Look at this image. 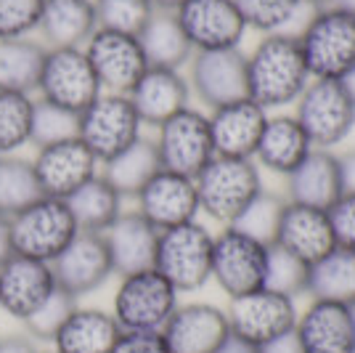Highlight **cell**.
<instances>
[{"instance_id": "obj_1", "label": "cell", "mask_w": 355, "mask_h": 353, "mask_svg": "<svg viewBox=\"0 0 355 353\" xmlns=\"http://www.w3.org/2000/svg\"><path fill=\"white\" fill-rule=\"evenodd\" d=\"M247 74H250V99L268 112L295 106L302 90L313 80L297 35L286 32L263 35V40L247 56Z\"/></svg>"}, {"instance_id": "obj_2", "label": "cell", "mask_w": 355, "mask_h": 353, "mask_svg": "<svg viewBox=\"0 0 355 353\" xmlns=\"http://www.w3.org/2000/svg\"><path fill=\"white\" fill-rule=\"evenodd\" d=\"M313 80H347L355 72V14L340 6L313 11L297 35Z\"/></svg>"}, {"instance_id": "obj_3", "label": "cell", "mask_w": 355, "mask_h": 353, "mask_svg": "<svg viewBox=\"0 0 355 353\" xmlns=\"http://www.w3.org/2000/svg\"><path fill=\"white\" fill-rule=\"evenodd\" d=\"M193 183L199 197V213L220 223L223 229L236 221L241 210L263 192L260 165L239 157H212L193 178Z\"/></svg>"}, {"instance_id": "obj_4", "label": "cell", "mask_w": 355, "mask_h": 353, "mask_svg": "<svg viewBox=\"0 0 355 353\" xmlns=\"http://www.w3.org/2000/svg\"><path fill=\"white\" fill-rule=\"evenodd\" d=\"M180 306V293L157 268L119 277L112 316L122 332H162Z\"/></svg>"}, {"instance_id": "obj_5", "label": "cell", "mask_w": 355, "mask_h": 353, "mask_svg": "<svg viewBox=\"0 0 355 353\" xmlns=\"http://www.w3.org/2000/svg\"><path fill=\"white\" fill-rule=\"evenodd\" d=\"M212 245L215 234L199 221L164 229L157 242L154 268L178 293H193L212 279Z\"/></svg>"}, {"instance_id": "obj_6", "label": "cell", "mask_w": 355, "mask_h": 353, "mask_svg": "<svg viewBox=\"0 0 355 353\" xmlns=\"http://www.w3.org/2000/svg\"><path fill=\"white\" fill-rule=\"evenodd\" d=\"M77 221L67 199L40 197L37 202L11 215V245L14 255L53 263L61 250L77 236Z\"/></svg>"}, {"instance_id": "obj_7", "label": "cell", "mask_w": 355, "mask_h": 353, "mask_svg": "<svg viewBox=\"0 0 355 353\" xmlns=\"http://www.w3.org/2000/svg\"><path fill=\"white\" fill-rule=\"evenodd\" d=\"M315 149L340 147L355 128V96L342 80H311L292 112Z\"/></svg>"}, {"instance_id": "obj_8", "label": "cell", "mask_w": 355, "mask_h": 353, "mask_svg": "<svg viewBox=\"0 0 355 353\" xmlns=\"http://www.w3.org/2000/svg\"><path fill=\"white\" fill-rule=\"evenodd\" d=\"M141 128L144 122L128 96L101 93L88 109L80 112L77 138L96 154V160L106 162L138 141L144 136Z\"/></svg>"}, {"instance_id": "obj_9", "label": "cell", "mask_w": 355, "mask_h": 353, "mask_svg": "<svg viewBox=\"0 0 355 353\" xmlns=\"http://www.w3.org/2000/svg\"><path fill=\"white\" fill-rule=\"evenodd\" d=\"M154 144H157V154L164 170L189 178L199 176V170L215 157L209 117L207 112L196 106H186L183 112L164 120L157 128Z\"/></svg>"}, {"instance_id": "obj_10", "label": "cell", "mask_w": 355, "mask_h": 353, "mask_svg": "<svg viewBox=\"0 0 355 353\" xmlns=\"http://www.w3.org/2000/svg\"><path fill=\"white\" fill-rule=\"evenodd\" d=\"M268 250L270 245H263L231 226H225L220 229V234H215L212 279L218 281V287L225 293L228 300L254 293L266 284Z\"/></svg>"}, {"instance_id": "obj_11", "label": "cell", "mask_w": 355, "mask_h": 353, "mask_svg": "<svg viewBox=\"0 0 355 353\" xmlns=\"http://www.w3.org/2000/svg\"><path fill=\"white\" fill-rule=\"evenodd\" d=\"M225 316L231 324V335L260 348L268 340L292 332L300 311H297L295 297L260 287L254 293L231 297Z\"/></svg>"}, {"instance_id": "obj_12", "label": "cell", "mask_w": 355, "mask_h": 353, "mask_svg": "<svg viewBox=\"0 0 355 353\" xmlns=\"http://www.w3.org/2000/svg\"><path fill=\"white\" fill-rule=\"evenodd\" d=\"M37 90L40 99L74 115L88 109L101 96V85L83 48H48Z\"/></svg>"}, {"instance_id": "obj_13", "label": "cell", "mask_w": 355, "mask_h": 353, "mask_svg": "<svg viewBox=\"0 0 355 353\" xmlns=\"http://www.w3.org/2000/svg\"><path fill=\"white\" fill-rule=\"evenodd\" d=\"M90 67L96 72V80L101 85V93H119L128 96L141 80V74L148 69L144 48L135 35L114 30H98L83 45Z\"/></svg>"}, {"instance_id": "obj_14", "label": "cell", "mask_w": 355, "mask_h": 353, "mask_svg": "<svg viewBox=\"0 0 355 353\" xmlns=\"http://www.w3.org/2000/svg\"><path fill=\"white\" fill-rule=\"evenodd\" d=\"M189 85L207 109H218L239 99H250L247 54L241 48L199 51L189 61Z\"/></svg>"}, {"instance_id": "obj_15", "label": "cell", "mask_w": 355, "mask_h": 353, "mask_svg": "<svg viewBox=\"0 0 355 353\" xmlns=\"http://www.w3.org/2000/svg\"><path fill=\"white\" fill-rule=\"evenodd\" d=\"M175 16L193 54L239 48L247 35L236 0H186Z\"/></svg>"}, {"instance_id": "obj_16", "label": "cell", "mask_w": 355, "mask_h": 353, "mask_svg": "<svg viewBox=\"0 0 355 353\" xmlns=\"http://www.w3.org/2000/svg\"><path fill=\"white\" fill-rule=\"evenodd\" d=\"M98 165L101 162L96 160V154L80 138L37 149L32 160L43 197H56V199L72 197L90 178L98 176Z\"/></svg>"}, {"instance_id": "obj_17", "label": "cell", "mask_w": 355, "mask_h": 353, "mask_svg": "<svg viewBox=\"0 0 355 353\" xmlns=\"http://www.w3.org/2000/svg\"><path fill=\"white\" fill-rule=\"evenodd\" d=\"M51 268L56 277V287L77 300L104 287L109 277L114 274L104 236L93 231H77V236L61 250Z\"/></svg>"}, {"instance_id": "obj_18", "label": "cell", "mask_w": 355, "mask_h": 353, "mask_svg": "<svg viewBox=\"0 0 355 353\" xmlns=\"http://www.w3.org/2000/svg\"><path fill=\"white\" fill-rule=\"evenodd\" d=\"M135 202H138L135 210L157 231L191 223L199 215V197H196L193 178L164 170V167L138 192Z\"/></svg>"}, {"instance_id": "obj_19", "label": "cell", "mask_w": 355, "mask_h": 353, "mask_svg": "<svg viewBox=\"0 0 355 353\" xmlns=\"http://www.w3.org/2000/svg\"><path fill=\"white\" fill-rule=\"evenodd\" d=\"M209 133L215 157L254 160L260 136L266 131L270 112L252 99H239L218 109H209Z\"/></svg>"}, {"instance_id": "obj_20", "label": "cell", "mask_w": 355, "mask_h": 353, "mask_svg": "<svg viewBox=\"0 0 355 353\" xmlns=\"http://www.w3.org/2000/svg\"><path fill=\"white\" fill-rule=\"evenodd\" d=\"M162 335L170 353H215L231 335V324L215 303H180Z\"/></svg>"}, {"instance_id": "obj_21", "label": "cell", "mask_w": 355, "mask_h": 353, "mask_svg": "<svg viewBox=\"0 0 355 353\" xmlns=\"http://www.w3.org/2000/svg\"><path fill=\"white\" fill-rule=\"evenodd\" d=\"M56 290V277L51 263L32 261L24 255H11L0 263V309L11 319L24 322L43 306V300Z\"/></svg>"}, {"instance_id": "obj_22", "label": "cell", "mask_w": 355, "mask_h": 353, "mask_svg": "<svg viewBox=\"0 0 355 353\" xmlns=\"http://www.w3.org/2000/svg\"><path fill=\"white\" fill-rule=\"evenodd\" d=\"M295 335L302 353H355V324L350 306L311 300L300 311Z\"/></svg>"}, {"instance_id": "obj_23", "label": "cell", "mask_w": 355, "mask_h": 353, "mask_svg": "<svg viewBox=\"0 0 355 353\" xmlns=\"http://www.w3.org/2000/svg\"><path fill=\"white\" fill-rule=\"evenodd\" d=\"M273 245L300 258L302 263H318L324 255H329L337 247L329 213L321 207L286 202Z\"/></svg>"}, {"instance_id": "obj_24", "label": "cell", "mask_w": 355, "mask_h": 353, "mask_svg": "<svg viewBox=\"0 0 355 353\" xmlns=\"http://www.w3.org/2000/svg\"><path fill=\"white\" fill-rule=\"evenodd\" d=\"M128 99L133 101L144 125L159 128L164 120L191 106V85L189 77L180 74V69L148 67L135 83V88L128 93Z\"/></svg>"}, {"instance_id": "obj_25", "label": "cell", "mask_w": 355, "mask_h": 353, "mask_svg": "<svg viewBox=\"0 0 355 353\" xmlns=\"http://www.w3.org/2000/svg\"><path fill=\"white\" fill-rule=\"evenodd\" d=\"M101 236H104L109 261L117 277L154 268L159 231L138 210H128V213L122 210V215Z\"/></svg>"}, {"instance_id": "obj_26", "label": "cell", "mask_w": 355, "mask_h": 353, "mask_svg": "<svg viewBox=\"0 0 355 353\" xmlns=\"http://www.w3.org/2000/svg\"><path fill=\"white\" fill-rule=\"evenodd\" d=\"M313 149L315 147L308 138L305 128L300 125V120L289 112H279L268 117L266 131L260 136V144L254 151V162L263 165V170L286 178L305 162Z\"/></svg>"}, {"instance_id": "obj_27", "label": "cell", "mask_w": 355, "mask_h": 353, "mask_svg": "<svg viewBox=\"0 0 355 353\" xmlns=\"http://www.w3.org/2000/svg\"><path fill=\"white\" fill-rule=\"evenodd\" d=\"M340 197V157L329 149H313L305 162L286 176V202L329 210Z\"/></svg>"}, {"instance_id": "obj_28", "label": "cell", "mask_w": 355, "mask_h": 353, "mask_svg": "<svg viewBox=\"0 0 355 353\" xmlns=\"http://www.w3.org/2000/svg\"><path fill=\"white\" fill-rule=\"evenodd\" d=\"M98 30L93 0H43L40 38L45 48H83Z\"/></svg>"}, {"instance_id": "obj_29", "label": "cell", "mask_w": 355, "mask_h": 353, "mask_svg": "<svg viewBox=\"0 0 355 353\" xmlns=\"http://www.w3.org/2000/svg\"><path fill=\"white\" fill-rule=\"evenodd\" d=\"M119 335L122 329L112 311L77 306L51 345L61 353H112Z\"/></svg>"}, {"instance_id": "obj_30", "label": "cell", "mask_w": 355, "mask_h": 353, "mask_svg": "<svg viewBox=\"0 0 355 353\" xmlns=\"http://www.w3.org/2000/svg\"><path fill=\"white\" fill-rule=\"evenodd\" d=\"M135 38L144 48L148 67L183 69L193 56V48L178 22L175 11H154Z\"/></svg>"}, {"instance_id": "obj_31", "label": "cell", "mask_w": 355, "mask_h": 353, "mask_svg": "<svg viewBox=\"0 0 355 353\" xmlns=\"http://www.w3.org/2000/svg\"><path fill=\"white\" fill-rule=\"evenodd\" d=\"M162 170V162L157 154L154 138L141 136L128 149H122L112 160L101 162V176L125 197H138V192L146 186L151 178Z\"/></svg>"}, {"instance_id": "obj_32", "label": "cell", "mask_w": 355, "mask_h": 353, "mask_svg": "<svg viewBox=\"0 0 355 353\" xmlns=\"http://www.w3.org/2000/svg\"><path fill=\"white\" fill-rule=\"evenodd\" d=\"M48 48L35 38L0 40V90L30 96L37 90Z\"/></svg>"}, {"instance_id": "obj_33", "label": "cell", "mask_w": 355, "mask_h": 353, "mask_svg": "<svg viewBox=\"0 0 355 353\" xmlns=\"http://www.w3.org/2000/svg\"><path fill=\"white\" fill-rule=\"evenodd\" d=\"M67 205L72 210L80 231L104 234L122 215V194L98 170V176H93L85 186H80L72 197H67Z\"/></svg>"}, {"instance_id": "obj_34", "label": "cell", "mask_w": 355, "mask_h": 353, "mask_svg": "<svg viewBox=\"0 0 355 353\" xmlns=\"http://www.w3.org/2000/svg\"><path fill=\"white\" fill-rule=\"evenodd\" d=\"M311 300H329L342 306H355V250L334 247L308 271Z\"/></svg>"}, {"instance_id": "obj_35", "label": "cell", "mask_w": 355, "mask_h": 353, "mask_svg": "<svg viewBox=\"0 0 355 353\" xmlns=\"http://www.w3.org/2000/svg\"><path fill=\"white\" fill-rule=\"evenodd\" d=\"M236 6L247 30L263 32V35H279V32L295 35L292 24L300 22V30H302L305 22L311 19V16L302 19L305 11H311L302 0H236Z\"/></svg>"}, {"instance_id": "obj_36", "label": "cell", "mask_w": 355, "mask_h": 353, "mask_svg": "<svg viewBox=\"0 0 355 353\" xmlns=\"http://www.w3.org/2000/svg\"><path fill=\"white\" fill-rule=\"evenodd\" d=\"M43 197L40 183L35 176L32 160L6 154L0 157V213L3 215H16L32 202H37Z\"/></svg>"}, {"instance_id": "obj_37", "label": "cell", "mask_w": 355, "mask_h": 353, "mask_svg": "<svg viewBox=\"0 0 355 353\" xmlns=\"http://www.w3.org/2000/svg\"><path fill=\"white\" fill-rule=\"evenodd\" d=\"M284 207H286V197L263 189L250 205L241 210V215L231 223V229H236V231L252 236V239H257L263 245H273L279 223H282Z\"/></svg>"}, {"instance_id": "obj_38", "label": "cell", "mask_w": 355, "mask_h": 353, "mask_svg": "<svg viewBox=\"0 0 355 353\" xmlns=\"http://www.w3.org/2000/svg\"><path fill=\"white\" fill-rule=\"evenodd\" d=\"M32 99L24 93L0 90V157L16 154L30 144Z\"/></svg>"}, {"instance_id": "obj_39", "label": "cell", "mask_w": 355, "mask_h": 353, "mask_svg": "<svg viewBox=\"0 0 355 353\" xmlns=\"http://www.w3.org/2000/svg\"><path fill=\"white\" fill-rule=\"evenodd\" d=\"M77 128H80V115L45 101V99H37L32 104L30 144H35L37 149L77 138Z\"/></svg>"}, {"instance_id": "obj_40", "label": "cell", "mask_w": 355, "mask_h": 353, "mask_svg": "<svg viewBox=\"0 0 355 353\" xmlns=\"http://www.w3.org/2000/svg\"><path fill=\"white\" fill-rule=\"evenodd\" d=\"M308 271L311 265L302 263L300 258L289 255L286 250L270 245L268 250V268H266V290L273 293L289 295V297H300L308 293Z\"/></svg>"}, {"instance_id": "obj_41", "label": "cell", "mask_w": 355, "mask_h": 353, "mask_svg": "<svg viewBox=\"0 0 355 353\" xmlns=\"http://www.w3.org/2000/svg\"><path fill=\"white\" fill-rule=\"evenodd\" d=\"M93 3H96L98 27L125 35H138L157 11L151 0H93Z\"/></svg>"}, {"instance_id": "obj_42", "label": "cell", "mask_w": 355, "mask_h": 353, "mask_svg": "<svg viewBox=\"0 0 355 353\" xmlns=\"http://www.w3.org/2000/svg\"><path fill=\"white\" fill-rule=\"evenodd\" d=\"M74 309H77V297H72L69 293H64V290L56 287L43 300V306L35 311V313H30L21 324H24V329H27V335L32 340L53 343L56 332L64 327V322L69 319V313Z\"/></svg>"}, {"instance_id": "obj_43", "label": "cell", "mask_w": 355, "mask_h": 353, "mask_svg": "<svg viewBox=\"0 0 355 353\" xmlns=\"http://www.w3.org/2000/svg\"><path fill=\"white\" fill-rule=\"evenodd\" d=\"M43 0H0V40L30 38L40 27Z\"/></svg>"}, {"instance_id": "obj_44", "label": "cell", "mask_w": 355, "mask_h": 353, "mask_svg": "<svg viewBox=\"0 0 355 353\" xmlns=\"http://www.w3.org/2000/svg\"><path fill=\"white\" fill-rule=\"evenodd\" d=\"M326 213H329V221H331L337 247L355 250V194H342Z\"/></svg>"}, {"instance_id": "obj_45", "label": "cell", "mask_w": 355, "mask_h": 353, "mask_svg": "<svg viewBox=\"0 0 355 353\" xmlns=\"http://www.w3.org/2000/svg\"><path fill=\"white\" fill-rule=\"evenodd\" d=\"M112 353H170L162 332H122Z\"/></svg>"}, {"instance_id": "obj_46", "label": "cell", "mask_w": 355, "mask_h": 353, "mask_svg": "<svg viewBox=\"0 0 355 353\" xmlns=\"http://www.w3.org/2000/svg\"><path fill=\"white\" fill-rule=\"evenodd\" d=\"M257 353H302V345H300V340H297L295 329L292 332H286L282 338H273L263 343Z\"/></svg>"}, {"instance_id": "obj_47", "label": "cell", "mask_w": 355, "mask_h": 353, "mask_svg": "<svg viewBox=\"0 0 355 353\" xmlns=\"http://www.w3.org/2000/svg\"><path fill=\"white\" fill-rule=\"evenodd\" d=\"M0 353H40L30 335H6L0 338Z\"/></svg>"}, {"instance_id": "obj_48", "label": "cell", "mask_w": 355, "mask_h": 353, "mask_svg": "<svg viewBox=\"0 0 355 353\" xmlns=\"http://www.w3.org/2000/svg\"><path fill=\"white\" fill-rule=\"evenodd\" d=\"M340 157V178H342V194H355V149Z\"/></svg>"}, {"instance_id": "obj_49", "label": "cell", "mask_w": 355, "mask_h": 353, "mask_svg": "<svg viewBox=\"0 0 355 353\" xmlns=\"http://www.w3.org/2000/svg\"><path fill=\"white\" fill-rule=\"evenodd\" d=\"M14 255V245H11V218L0 213V263L8 261Z\"/></svg>"}, {"instance_id": "obj_50", "label": "cell", "mask_w": 355, "mask_h": 353, "mask_svg": "<svg viewBox=\"0 0 355 353\" xmlns=\"http://www.w3.org/2000/svg\"><path fill=\"white\" fill-rule=\"evenodd\" d=\"M215 353H257V345H252V343L236 338V335H228V340Z\"/></svg>"}, {"instance_id": "obj_51", "label": "cell", "mask_w": 355, "mask_h": 353, "mask_svg": "<svg viewBox=\"0 0 355 353\" xmlns=\"http://www.w3.org/2000/svg\"><path fill=\"white\" fill-rule=\"evenodd\" d=\"M183 3H186V0H151V6H154L157 11H178Z\"/></svg>"}, {"instance_id": "obj_52", "label": "cell", "mask_w": 355, "mask_h": 353, "mask_svg": "<svg viewBox=\"0 0 355 353\" xmlns=\"http://www.w3.org/2000/svg\"><path fill=\"white\" fill-rule=\"evenodd\" d=\"M302 3H305L311 11H318V8H329V6H334L337 0H302Z\"/></svg>"}, {"instance_id": "obj_53", "label": "cell", "mask_w": 355, "mask_h": 353, "mask_svg": "<svg viewBox=\"0 0 355 353\" xmlns=\"http://www.w3.org/2000/svg\"><path fill=\"white\" fill-rule=\"evenodd\" d=\"M334 6H340V8H345V11H350V14H355V0H337Z\"/></svg>"}, {"instance_id": "obj_54", "label": "cell", "mask_w": 355, "mask_h": 353, "mask_svg": "<svg viewBox=\"0 0 355 353\" xmlns=\"http://www.w3.org/2000/svg\"><path fill=\"white\" fill-rule=\"evenodd\" d=\"M342 83H345V85H347V88H350V93H353V96H355V72L350 74V77H347V80H342Z\"/></svg>"}, {"instance_id": "obj_55", "label": "cell", "mask_w": 355, "mask_h": 353, "mask_svg": "<svg viewBox=\"0 0 355 353\" xmlns=\"http://www.w3.org/2000/svg\"><path fill=\"white\" fill-rule=\"evenodd\" d=\"M40 353H61V351H56V348H48V351H40Z\"/></svg>"}, {"instance_id": "obj_56", "label": "cell", "mask_w": 355, "mask_h": 353, "mask_svg": "<svg viewBox=\"0 0 355 353\" xmlns=\"http://www.w3.org/2000/svg\"><path fill=\"white\" fill-rule=\"evenodd\" d=\"M350 311H353V324H355V306H350Z\"/></svg>"}]
</instances>
